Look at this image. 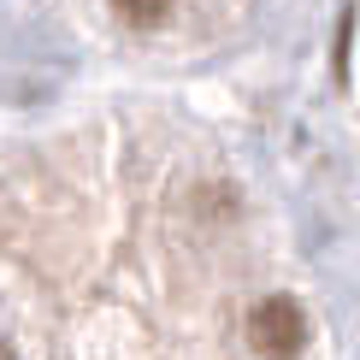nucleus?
Listing matches in <instances>:
<instances>
[{
    "mask_svg": "<svg viewBox=\"0 0 360 360\" xmlns=\"http://www.w3.org/2000/svg\"><path fill=\"white\" fill-rule=\"evenodd\" d=\"M349 36H354V18L342 12V24H337V77L349 71Z\"/></svg>",
    "mask_w": 360,
    "mask_h": 360,
    "instance_id": "3",
    "label": "nucleus"
},
{
    "mask_svg": "<svg viewBox=\"0 0 360 360\" xmlns=\"http://www.w3.org/2000/svg\"><path fill=\"white\" fill-rule=\"evenodd\" d=\"M0 360H18V349H12V342H6V337H0Z\"/></svg>",
    "mask_w": 360,
    "mask_h": 360,
    "instance_id": "4",
    "label": "nucleus"
},
{
    "mask_svg": "<svg viewBox=\"0 0 360 360\" xmlns=\"http://www.w3.org/2000/svg\"><path fill=\"white\" fill-rule=\"evenodd\" d=\"M248 342L266 360H295L307 349V313L295 295H266L260 307L248 313Z\"/></svg>",
    "mask_w": 360,
    "mask_h": 360,
    "instance_id": "1",
    "label": "nucleus"
},
{
    "mask_svg": "<svg viewBox=\"0 0 360 360\" xmlns=\"http://www.w3.org/2000/svg\"><path fill=\"white\" fill-rule=\"evenodd\" d=\"M112 6H118V18H124V24H136V30H154V24H166L172 0H112Z\"/></svg>",
    "mask_w": 360,
    "mask_h": 360,
    "instance_id": "2",
    "label": "nucleus"
}]
</instances>
